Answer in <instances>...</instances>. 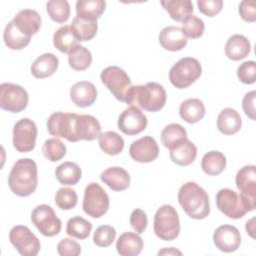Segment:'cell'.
Listing matches in <instances>:
<instances>
[{"label": "cell", "mask_w": 256, "mask_h": 256, "mask_svg": "<svg viewBox=\"0 0 256 256\" xmlns=\"http://www.w3.org/2000/svg\"><path fill=\"white\" fill-rule=\"evenodd\" d=\"M205 113L204 103L198 98L186 99L179 107L180 117L189 124H194L202 120Z\"/></svg>", "instance_id": "obj_28"}, {"label": "cell", "mask_w": 256, "mask_h": 256, "mask_svg": "<svg viewBox=\"0 0 256 256\" xmlns=\"http://www.w3.org/2000/svg\"><path fill=\"white\" fill-rule=\"evenodd\" d=\"M129 154L136 162L149 163L157 159L159 155V147L152 136H144L131 143Z\"/></svg>", "instance_id": "obj_15"}, {"label": "cell", "mask_w": 256, "mask_h": 256, "mask_svg": "<svg viewBox=\"0 0 256 256\" xmlns=\"http://www.w3.org/2000/svg\"><path fill=\"white\" fill-rule=\"evenodd\" d=\"M16 27L25 35L31 37L35 35L41 27V17L36 10H20L12 20Z\"/></svg>", "instance_id": "obj_20"}, {"label": "cell", "mask_w": 256, "mask_h": 256, "mask_svg": "<svg viewBox=\"0 0 256 256\" xmlns=\"http://www.w3.org/2000/svg\"><path fill=\"white\" fill-rule=\"evenodd\" d=\"M10 243L23 256H36L41 248L40 240L24 225H16L9 232Z\"/></svg>", "instance_id": "obj_11"}, {"label": "cell", "mask_w": 256, "mask_h": 256, "mask_svg": "<svg viewBox=\"0 0 256 256\" xmlns=\"http://www.w3.org/2000/svg\"><path fill=\"white\" fill-rule=\"evenodd\" d=\"M71 30L77 41H89L97 34L98 24L97 21L86 20L75 16L71 23Z\"/></svg>", "instance_id": "obj_35"}, {"label": "cell", "mask_w": 256, "mask_h": 256, "mask_svg": "<svg viewBox=\"0 0 256 256\" xmlns=\"http://www.w3.org/2000/svg\"><path fill=\"white\" fill-rule=\"evenodd\" d=\"M28 100V93L22 86L13 83L0 85L1 109L11 113H19L27 107Z\"/></svg>", "instance_id": "obj_10"}, {"label": "cell", "mask_w": 256, "mask_h": 256, "mask_svg": "<svg viewBox=\"0 0 256 256\" xmlns=\"http://www.w3.org/2000/svg\"><path fill=\"white\" fill-rule=\"evenodd\" d=\"M197 6L199 11L208 16L214 17L219 14L223 8V1L222 0H198Z\"/></svg>", "instance_id": "obj_48"}, {"label": "cell", "mask_w": 256, "mask_h": 256, "mask_svg": "<svg viewBox=\"0 0 256 256\" xmlns=\"http://www.w3.org/2000/svg\"><path fill=\"white\" fill-rule=\"evenodd\" d=\"M187 139L185 128L178 123H171L165 126L161 132V142L169 150L181 145Z\"/></svg>", "instance_id": "obj_31"}, {"label": "cell", "mask_w": 256, "mask_h": 256, "mask_svg": "<svg viewBox=\"0 0 256 256\" xmlns=\"http://www.w3.org/2000/svg\"><path fill=\"white\" fill-rule=\"evenodd\" d=\"M99 147L108 155H118L124 148V140L117 132L106 131L99 136Z\"/></svg>", "instance_id": "obj_36"}, {"label": "cell", "mask_w": 256, "mask_h": 256, "mask_svg": "<svg viewBox=\"0 0 256 256\" xmlns=\"http://www.w3.org/2000/svg\"><path fill=\"white\" fill-rule=\"evenodd\" d=\"M142 249L143 240L136 232H125L116 242V250L121 256H137Z\"/></svg>", "instance_id": "obj_27"}, {"label": "cell", "mask_w": 256, "mask_h": 256, "mask_svg": "<svg viewBox=\"0 0 256 256\" xmlns=\"http://www.w3.org/2000/svg\"><path fill=\"white\" fill-rule=\"evenodd\" d=\"M110 206L109 196L96 182L89 183L84 190L83 211L92 218H100L108 211Z\"/></svg>", "instance_id": "obj_7"}, {"label": "cell", "mask_w": 256, "mask_h": 256, "mask_svg": "<svg viewBox=\"0 0 256 256\" xmlns=\"http://www.w3.org/2000/svg\"><path fill=\"white\" fill-rule=\"evenodd\" d=\"M129 222L131 227L135 230L136 233L138 234L143 233L146 230L147 224H148V219L145 211L139 208L134 209L130 214Z\"/></svg>", "instance_id": "obj_47"}, {"label": "cell", "mask_w": 256, "mask_h": 256, "mask_svg": "<svg viewBox=\"0 0 256 256\" xmlns=\"http://www.w3.org/2000/svg\"><path fill=\"white\" fill-rule=\"evenodd\" d=\"M236 187L243 195L256 201L255 165H245L236 174Z\"/></svg>", "instance_id": "obj_21"}, {"label": "cell", "mask_w": 256, "mask_h": 256, "mask_svg": "<svg viewBox=\"0 0 256 256\" xmlns=\"http://www.w3.org/2000/svg\"><path fill=\"white\" fill-rule=\"evenodd\" d=\"M255 217H252L249 221L246 222V225H245V229H246V232L252 237L254 238L255 235H254V232H255Z\"/></svg>", "instance_id": "obj_51"}, {"label": "cell", "mask_w": 256, "mask_h": 256, "mask_svg": "<svg viewBox=\"0 0 256 256\" xmlns=\"http://www.w3.org/2000/svg\"><path fill=\"white\" fill-rule=\"evenodd\" d=\"M76 113L57 111L52 113L47 120V130L55 138H65L74 142V121Z\"/></svg>", "instance_id": "obj_13"}, {"label": "cell", "mask_w": 256, "mask_h": 256, "mask_svg": "<svg viewBox=\"0 0 256 256\" xmlns=\"http://www.w3.org/2000/svg\"><path fill=\"white\" fill-rule=\"evenodd\" d=\"M200 62L192 57H184L178 60L169 70V80L177 89H185L191 86L201 76Z\"/></svg>", "instance_id": "obj_6"}, {"label": "cell", "mask_w": 256, "mask_h": 256, "mask_svg": "<svg viewBox=\"0 0 256 256\" xmlns=\"http://www.w3.org/2000/svg\"><path fill=\"white\" fill-rule=\"evenodd\" d=\"M106 2L103 0H78L76 2V16L91 20L97 21V19L105 11Z\"/></svg>", "instance_id": "obj_29"}, {"label": "cell", "mask_w": 256, "mask_h": 256, "mask_svg": "<svg viewBox=\"0 0 256 256\" xmlns=\"http://www.w3.org/2000/svg\"><path fill=\"white\" fill-rule=\"evenodd\" d=\"M3 40L5 45L11 50H21L25 48L31 40V37L22 33L14 24L13 21H10L4 30Z\"/></svg>", "instance_id": "obj_33"}, {"label": "cell", "mask_w": 256, "mask_h": 256, "mask_svg": "<svg viewBox=\"0 0 256 256\" xmlns=\"http://www.w3.org/2000/svg\"><path fill=\"white\" fill-rule=\"evenodd\" d=\"M197 156V147L188 138L178 147L170 150V159L179 166H188L194 162Z\"/></svg>", "instance_id": "obj_30"}, {"label": "cell", "mask_w": 256, "mask_h": 256, "mask_svg": "<svg viewBox=\"0 0 256 256\" xmlns=\"http://www.w3.org/2000/svg\"><path fill=\"white\" fill-rule=\"evenodd\" d=\"M38 185V169L35 161L30 158L17 160L8 176V186L13 194L27 197L35 192Z\"/></svg>", "instance_id": "obj_1"}, {"label": "cell", "mask_w": 256, "mask_h": 256, "mask_svg": "<svg viewBox=\"0 0 256 256\" xmlns=\"http://www.w3.org/2000/svg\"><path fill=\"white\" fill-rule=\"evenodd\" d=\"M251 51V44L247 37L241 34L230 36L225 44V54L232 61L246 58Z\"/></svg>", "instance_id": "obj_23"}, {"label": "cell", "mask_w": 256, "mask_h": 256, "mask_svg": "<svg viewBox=\"0 0 256 256\" xmlns=\"http://www.w3.org/2000/svg\"><path fill=\"white\" fill-rule=\"evenodd\" d=\"M31 221L38 231L46 237L56 236L61 231V220L53 208L47 204L38 205L32 210Z\"/></svg>", "instance_id": "obj_9"}, {"label": "cell", "mask_w": 256, "mask_h": 256, "mask_svg": "<svg viewBox=\"0 0 256 256\" xmlns=\"http://www.w3.org/2000/svg\"><path fill=\"white\" fill-rule=\"evenodd\" d=\"M255 73H256V63L254 61H245L241 63L237 69L238 79L247 85L255 83Z\"/></svg>", "instance_id": "obj_45"}, {"label": "cell", "mask_w": 256, "mask_h": 256, "mask_svg": "<svg viewBox=\"0 0 256 256\" xmlns=\"http://www.w3.org/2000/svg\"><path fill=\"white\" fill-rule=\"evenodd\" d=\"M59 66V59L52 53H44L37 57L31 65V74L37 79H44L53 75Z\"/></svg>", "instance_id": "obj_24"}, {"label": "cell", "mask_w": 256, "mask_h": 256, "mask_svg": "<svg viewBox=\"0 0 256 256\" xmlns=\"http://www.w3.org/2000/svg\"><path fill=\"white\" fill-rule=\"evenodd\" d=\"M55 176L62 185H76L81 179L82 171L75 162L66 161L57 166Z\"/></svg>", "instance_id": "obj_34"}, {"label": "cell", "mask_w": 256, "mask_h": 256, "mask_svg": "<svg viewBox=\"0 0 256 256\" xmlns=\"http://www.w3.org/2000/svg\"><path fill=\"white\" fill-rule=\"evenodd\" d=\"M101 134V125L99 121L92 115L82 114L76 115L74 123L75 142L80 140L92 141L99 138Z\"/></svg>", "instance_id": "obj_17"}, {"label": "cell", "mask_w": 256, "mask_h": 256, "mask_svg": "<svg viewBox=\"0 0 256 256\" xmlns=\"http://www.w3.org/2000/svg\"><path fill=\"white\" fill-rule=\"evenodd\" d=\"M53 44L60 52L68 54L77 45V40L73 35L71 26L64 25L58 28L53 35Z\"/></svg>", "instance_id": "obj_38"}, {"label": "cell", "mask_w": 256, "mask_h": 256, "mask_svg": "<svg viewBox=\"0 0 256 256\" xmlns=\"http://www.w3.org/2000/svg\"><path fill=\"white\" fill-rule=\"evenodd\" d=\"M66 151L67 150L65 144L55 137L47 139L42 146L44 157L51 162H57L61 160L66 155Z\"/></svg>", "instance_id": "obj_41"}, {"label": "cell", "mask_w": 256, "mask_h": 256, "mask_svg": "<svg viewBox=\"0 0 256 256\" xmlns=\"http://www.w3.org/2000/svg\"><path fill=\"white\" fill-rule=\"evenodd\" d=\"M100 79L117 100L126 103L127 94L132 85L128 74L122 68L108 66L102 70Z\"/></svg>", "instance_id": "obj_8"}, {"label": "cell", "mask_w": 256, "mask_h": 256, "mask_svg": "<svg viewBox=\"0 0 256 256\" xmlns=\"http://www.w3.org/2000/svg\"><path fill=\"white\" fill-rule=\"evenodd\" d=\"M57 252L61 256H78L81 253V246L73 239L63 238L57 244Z\"/></svg>", "instance_id": "obj_46"}, {"label": "cell", "mask_w": 256, "mask_h": 256, "mask_svg": "<svg viewBox=\"0 0 256 256\" xmlns=\"http://www.w3.org/2000/svg\"><path fill=\"white\" fill-rule=\"evenodd\" d=\"M70 99L77 107H90L97 99V89L89 81H79L71 87Z\"/></svg>", "instance_id": "obj_18"}, {"label": "cell", "mask_w": 256, "mask_h": 256, "mask_svg": "<svg viewBox=\"0 0 256 256\" xmlns=\"http://www.w3.org/2000/svg\"><path fill=\"white\" fill-rule=\"evenodd\" d=\"M242 126L240 114L233 108L227 107L221 110L217 117V128L224 135L237 133Z\"/></svg>", "instance_id": "obj_25"}, {"label": "cell", "mask_w": 256, "mask_h": 256, "mask_svg": "<svg viewBox=\"0 0 256 256\" xmlns=\"http://www.w3.org/2000/svg\"><path fill=\"white\" fill-rule=\"evenodd\" d=\"M153 229L155 235L164 241L176 239L180 233L179 215L171 205H162L154 215Z\"/></svg>", "instance_id": "obj_5"}, {"label": "cell", "mask_w": 256, "mask_h": 256, "mask_svg": "<svg viewBox=\"0 0 256 256\" xmlns=\"http://www.w3.org/2000/svg\"><path fill=\"white\" fill-rule=\"evenodd\" d=\"M92 230V224L81 216H75L67 221L66 233L74 238L87 239Z\"/></svg>", "instance_id": "obj_39"}, {"label": "cell", "mask_w": 256, "mask_h": 256, "mask_svg": "<svg viewBox=\"0 0 256 256\" xmlns=\"http://www.w3.org/2000/svg\"><path fill=\"white\" fill-rule=\"evenodd\" d=\"M101 181L113 191H124L130 186L129 173L122 167H110L100 174Z\"/></svg>", "instance_id": "obj_22"}, {"label": "cell", "mask_w": 256, "mask_h": 256, "mask_svg": "<svg viewBox=\"0 0 256 256\" xmlns=\"http://www.w3.org/2000/svg\"><path fill=\"white\" fill-rule=\"evenodd\" d=\"M204 29L205 24L203 20L194 15H192L188 20H186L181 27V30L187 39H197L201 37L204 33Z\"/></svg>", "instance_id": "obj_44"}, {"label": "cell", "mask_w": 256, "mask_h": 256, "mask_svg": "<svg viewBox=\"0 0 256 256\" xmlns=\"http://www.w3.org/2000/svg\"><path fill=\"white\" fill-rule=\"evenodd\" d=\"M116 237V230L111 225H101L93 234V242L98 247H109Z\"/></svg>", "instance_id": "obj_43"}, {"label": "cell", "mask_w": 256, "mask_h": 256, "mask_svg": "<svg viewBox=\"0 0 256 256\" xmlns=\"http://www.w3.org/2000/svg\"><path fill=\"white\" fill-rule=\"evenodd\" d=\"M216 205L228 218L240 219L246 213L255 209L256 201L232 189L223 188L216 194Z\"/></svg>", "instance_id": "obj_4"}, {"label": "cell", "mask_w": 256, "mask_h": 256, "mask_svg": "<svg viewBox=\"0 0 256 256\" xmlns=\"http://www.w3.org/2000/svg\"><path fill=\"white\" fill-rule=\"evenodd\" d=\"M46 10L50 19L56 23L68 21L71 13L69 2L66 0H50L46 4Z\"/></svg>", "instance_id": "obj_40"}, {"label": "cell", "mask_w": 256, "mask_h": 256, "mask_svg": "<svg viewBox=\"0 0 256 256\" xmlns=\"http://www.w3.org/2000/svg\"><path fill=\"white\" fill-rule=\"evenodd\" d=\"M54 200L57 207L61 210H71L77 205L78 196L74 189L63 187L56 192Z\"/></svg>", "instance_id": "obj_42"}, {"label": "cell", "mask_w": 256, "mask_h": 256, "mask_svg": "<svg viewBox=\"0 0 256 256\" xmlns=\"http://www.w3.org/2000/svg\"><path fill=\"white\" fill-rule=\"evenodd\" d=\"M37 126L30 118H22L13 127V146L20 153H28L35 148Z\"/></svg>", "instance_id": "obj_12"}, {"label": "cell", "mask_w": 256, "mask_h": 256, "mask_svg": "<svg viewBox=\"0 0 256 256\" xmlns=\"http://www.w3.org/2000/svg\"><path fill=\"white\" fill-rule=\"evenodd\" d=\"M227 164L226 157L219 151H209L204 154L201 160L202 170L209 176H217L221 174Z\"/></svg>", "instance_id": "obj_32"}, {"label": "cell", "mask_w": 256, "mask_h": 256, "mask_svg": "<svg viewBox=\"0 0 256 256\" xmlns=\"http://www.w3.org/2000/svg\"><path fill=\"white\" fill-rule=\"evenodd\" d=\"M92 62L91 52L84 46L77 44L68 53V63L69 66L76 71L86 70Z\"/></svg>", "instance_id": "obj_37"}, {"label": "cell", "mask_w": 256, "mask_h": 256, "mask_svg": "<svg viewBox=\"0 0 256 256\" xmlns=\"http://www.w3.org/2000/svg\"><path fill=\"white\" fill-rule=\"evenodd\" d=\"M255 1H248L244 0L240 2L238 11L241 18L249 23H252L256 20V8H255Z\"/></svg>", "instance_id": "obj_49"}, {"label": "cell", "mask_w": 256, "mask_h": 256, "mask_svg": "<svg viewBox=\"0 0 256 256\" xmlns=\"http://www.w3.org/2000/svg\"><path fill=\"white\" fill-rule=\"evenodd\" d=\"M160 4L170 18L177 22L184 23L193 13V3L190 0H162Z\"/></svg>", "instance_id": "obj_26"}, {"label": "cell", "mask_w": 256, "mask_h": 256, "mask_svg": "<svg viewBox=\"0 0 256 256\" xmlns=\"http://www.w3.org/2000/svg\"><path fill=\"white\" fill-rule=\"evenodd\" d=\"M148 120L146 115L135 106L126 108L118 118V129L126 135H136L147 127Z\"/></svg>", "instance_id": "obj_14"}, {"label": "cell", "mask_w": 256, "mask_h": 256, "mask_svg": "<svg viewBox=\"0 0 256 256\" xmlns=\"http://www.w3.org/2000/svg\"><path fill=\"white\" fill-rule=\"evenodd\" d=\"M158 40L163 49L171 52L182 50L188 42L181 27L178 26L164 27L158 35Z\"/></svg>", "instance_id": "obj_19"}, {"label": "cell", "mask_w": 256, "mask_h": 256, "mask_svg": "<svg viewBox=\"0 0 256 256\" xmlns=\"http://www.w3.org/2000/svg\"><path fill=\"white\" fill-rule=\"evenodd\" d=\"M167 100L164 87L156 82H148L144 85L131 86L126 103L129 106L140 107L145 111L157 112L161 110Z\"/></svg>", "instance_id": "obj_3"}, {"label": "cell", "mask_w": 256, "mask_h": 256, "mask_svg": "<svg viewBox=\"0 0 256 256\" xmlns=\"http://www.w3.org/2000/svg\"><path fill=\"white\" fill-rule=\"evenodd\" d=\"M178 202L183 211L192 219H205L210 213L209 196L196 182L189 181L180 187Z\"/></svg>", "instance_id": "obj_2"}, {"label": "cell", "mask_w": 256, "mask_h": 256, "mask_svg": "<svg viewBox=\"0 0 256 256\" xmlns=\"http://www.w3.org/2000/svg\"><path fill=\"white\" fill-rule=\"evenodd\" d=\"M158 254H159V255H160V254H168V255H170V254H172V255L179 254V255H182V252L179 251V250H177V249H175V248H173V247H170V248H164L163 250L159 251Z\"/></svg>", "instance_id": "obj_52"}, {"label": "cell", "mask_w": 256, "mask_h": 256, "mask_svg": "<svg viewBox=\"0 0 256 256\" xmlns=\"http://www.w3.org/2000/svg\"><path fill=\"white\" fill-rule=\"evenodd\" d=\"M255 98H256V92L250 91L245 94L242 100V108L245 113V115L250 118L251 120L256 119V111H255Z\"/></svg>", "instance_id": "obj_50"}, {"label": "cell", "mask_w": 256, "mask_h": 256, "mask_svg": "<svg viewBox=\"0 0 256 256\" xmlns=\"http://www.w3.org/2000/svg\"><path fill=\"white\" fill-rule=\"evenodd\" d=\"M213 242L220 251L231 253L240 247L241 235L235 226L224 224L214 231Z\"/></svg>", "instance_id": "obj_16"}]
</instances>
